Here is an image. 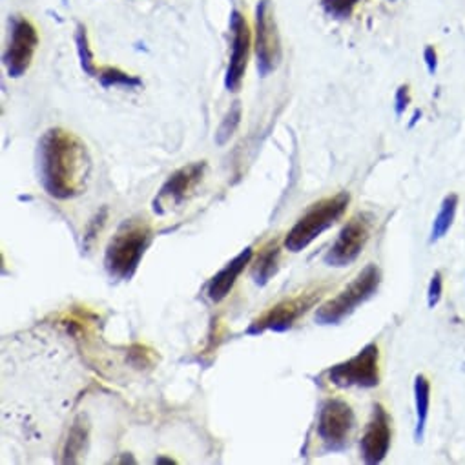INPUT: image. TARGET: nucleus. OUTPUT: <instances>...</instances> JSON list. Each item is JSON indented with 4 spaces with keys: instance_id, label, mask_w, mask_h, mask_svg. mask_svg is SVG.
<instances>
[{
    "instance_id": "1",
    "label": "nucleus",
    "mask_w": 465,
    "mask_h": 465,
    "mask_svg": "<svg viewBox=\"0 0 465 465\" xmlns=\"http://www.w3.org/2000/svg\"><path fill=\"white\" fill-rule=\"evenodd\" d=\"M39 177L48 195L66 201L86 190L91 161L86 145L68 130L51 128L39 141Z\"/></svg>"
},
{
    "instance_id": "2",
    "label": "nucleus",
    "mask_w": 465,
    "mask_h": 465,
    "mask_svg": "<svg viewBox=\"0 0 465 465\" xmlns=\"http://www.w3.org/2000/svg\"><path fill=\"white\" fill-rule=\"evenodd\" d=\"M152 241V228L146 221H126L110 240L105 254V269L114 280H131L145 250Z\"/></svg>"
},
{
    "instance_id": "3",
    "label": "nucleus",
    "mask_w": 465,
    "mask_h": 465,
    "mask_svg": "<svg viewBox=\"0 0 465 465\" xmlns=\"http://www.w3.org/2000/svg\"><path fill=\"white\" fill-rule=\"evenodd\" d=\"M351 203L349 192H340L332 197H325L321 201L311 205L307 212L296 221L285 236V248L292 254L305 250L314 240H318L325 230L336 225L338 219L345 214Z\"/></svg>"
},
{
    "instance_id": "4",
    "label": "nucleus",
    "mask_w": 465,
    "mask_h": 465,
    "mask_svg": "<svg viewBox=\"0 0 465 465\" xmlns=\"http://www.w3.org/2000/svg\"><path fill=\"white\" fill-rule=\"evenodd\" d=\"M382 272L376 264H367L338 296L325 302L316 311V323L319 325H338L351 316L361 303L373 297L380 287Z\"/></svg>"
},
{
    "instance_id": "5",
    "label": "nucleus",
    "mask_w": 465,
    "mask_h": 465,
    "mask_svg": "<svg viewBox=\"0 0 465 465\" xmlns=\"http://www.w3.org/2000/svg\"><path fill=\"white\" fill-rule=\"evenodd\" d=\"M325 290H327L325 285L314 287V288H309L302 294L290 297V300L280 302L278 305L271 307L269 311H264L259 318H256L252 325L248 327L247 335L254 336V335H261V332H267V330L285 332L292 328L297 319H300L303 314H307L321 300Z\"/></svg>"
},
{
    "instance_id": "6",
    "label": "nucleus",
    "mask_w": 465,
    "mask_h": 465,
    "mask_svg": "<svg viewBox=\"0 0 465 465\" xmlns=\"http://www.w3.org/2000/svg\"><path fill=\"white\" fill-rule=\"evenodd\" d=\"M328 382L340 387L371 389L380 383V351L376 343L365 345L356 356L342 361L327 371Z\"/></svg>"
},
{
    "instance_id": "7",
    "label": "nucleus",
    "mask_w": 465,
    "mask_h": 465,
    "mask_svg": "<svg viewBox=\"0 0 465 465\" xmlns=\"http://www.w3.org/2000/svg\"><path fill=\"white\" fill-rule=\"evenodd\" d=\"M374 221L376 219L371 212H358L352 216L323 257L328 267L343 269L347 264L354 263L371 240Z\"/></svg>"
},
{
    "instance_id": "8",
    "label": "nucleus",
    "mask_w": 465,
    "mask_h": 465,
    "mask_svg": "<svg viewBox=\"0 0 465 465\" xmlns=\"http://www.w3.org/2000/svg\"><path fill=\"white\" fill-rule=\"evenodd\" d=\"M354 425L356 416L352 407L340 398H332L321 406L318 416V437L327 451H343L349 445Z\"/></svg>"
},
{
    "instance_id": "9",
    "label": "nucleus",
    "mask_w": 465,
    "mask_h": 465,
    "mask_svg": "<svg viewBox=\"0 0 465 465\" xmlns=\"http://www.w3.org/2000/svg\"><path fill=\"white\" fill-rule=\"evenodd\" d=\"M256 57L261 77L272 74L281 62V41L271 0H261L256 8Z\"/></svg>"
},
{
    "instance_id": "10",
    "label": "nucleus",
    "mask_w": 465,
    "mask_h": 465,
    "mask_svg": "<svg viewBox=\"0 0 465 465\" xmlns=\"http://www.w3.org/2000/svg\"><path fill=\"white\" fill-rule=\"evenodd\" d=\"M207 172V162H192L176 170L169 179L164 181L161 190L157 192L152 209L155 214L164 216L176 209H179L188 197L193 193L197 185L203 181Z\"/></svg>"
},
{
    "instance_id": "11",
    "label": "nucleus",
    "mask_w": 465,
    "mask_h": 465,
    "mask_svg": "<svg viewBox=\"0 0 465 465\" xmlns=\"http://www.w3.org/2000/svg\"><path fill=\"white\" fill-rule=\"evenodd\" d=\"M37 46L39 33L35 26L20 15L13 17L10 28V41L4 51V66L10 77L19 79L28 72Z\"/></svg>"
},
{
    "instance_id": "12",
    "label": "nucleus",
    "mask_w": 465,
    "mask_h": 465,
    "mask_svg": "<svg viewBox=\"0 0 465 465\" xmlns=\"http://www.w3.org/2000/svg\"><path fill=\"white\" fill-rule=\"evenodd\" d=\"M230 31H232V53L225 77V86L228 91H238L241 88L247 72L250 46H252L248 22L243 17V13H240L238 10H234L230 15Z\"/></svg>"
},
{
    "instance_id": "13",
    "label": "nucleus",
    "mask_w": 465,
    "mask_h": 465,
    "mask_svg": "<svg viewBox=\"0 0 465 465\" xmlns=\"http://www.w3.org/2000/svg\"><path fill=\"white\" fill-rule=\"evenodd\" d=\"M390 418L382 404L374 406L373 418L361 437L359 451L365 463H380L385 460L390 447Z\"/></svg>"
},
{
    "instance_id": "14",
    "label": "nucleus",
    "mask_w": 465,
    "mask_h": 465,
    "mask_svg": "<svg viewBox=\"0 0 465 465\" xmlns=\"http://www.w3.org/2000/svg\"><path fill=\"white\" fill-rule=\"evenodd\" d=\"M252 256H254V250L250 247L245 248L234 259L228 261L225 267L209 281L207 294L214 303L223 302L225 297L230 294V290L234 288L238 278L243 274V271L247 269V264H250Z\"/></svg>"
},
{
    "instance_id": "15",
    "label": "nucleus",
    "mask_w": 465,
    "mask_h": 465,
    "mask_svg": "<svg viewBox=\"0 0 465 465\" xmlns=\"http://www.w3.org/2000/svg\"><path fill=\"white\" fill-rule=\"evenodd\" d=\"M278 267H280V243L272 241L259 252L256 263L252 264V278L256 285L259 287L267 285L272 280V276L278 272Z\"/></svg>"
},
{
    "instance_id": "16",
    "label": "nucleus",
    "mask_w": 465,
    "mask_h": 465,
    "mask_svg": "<svg viewBox=\"0 0 465 465\" xmlns=\"http://www.w3.org/2000/svg\"><path fill=\"white\" fill-rule=\"evenodd\" d=\"M414 404H416V429L414 440L422 442L427 427L429 407H430V383L425 374H418L414 378Z\"/></svg>"
},
{
    "instance_id": "17",
    "label": "nucleus",
    "mask_w": 465,
    "mask_h": 465,
    "mask_svg": "<svg viewBox=\"0 0 465 465\" xmlns=\"http://www.w3.org/2000/svg\"><path fill=\"white\" fill-rule=\"evenodd\" d=\"M88 430H90V427H88L84 416H79L70 429L68 440H66V444H64L62 461H66V463L79 461V456L83 454L86 442H88Z\"/></svg>"
},
{
    "instance_id": "18",
    "label": "nucleus",
    "mask_w": 465,
    "mask_h": 465,
    "mask_svg": "<svg viewBox=\"0 0 465 465\" xmlns=\"http://www.w3.org/2000/svg\"><path fill=\"white\" fill-rule=\"evenodd\" d=\"M456 210H458V195L456 193L445 195V199L442 201V207H440V212L435 217L433 230H430V243L440 241L447 234V232L451 230L454 216H456Z\"/></svg>"
},
{
    "instance_id": "19",
    "label": "nucleus",
    "mask_w": 465,
    "mask_h": 465,
    "mask_svg": "<svg viewBox=\"0 0 465 465\" xmlns=\"http://www.w3.org/2000/svg\"><path fill=\"white\" fill-rule=\"evenodd\" d=\"M99 83L103 84V88H112V86H122V88H138L141 86V79L128 75L119 68H112V66H105V68H99L97 74Z\"/></svg>"
},
{
    "instance_id": "20",
    "label": "nucleus",
    "mask_w": 465,
    "mask_h": 465,
    "mask_svg": "<svg viewBox=\"0 0 465 465\" xmlns=\"http://www.w3.org/2000/svg\"><path fill=\"white\" fill-rule=\"evenodd\" d=\"M241 115H243L241 103H240V101H236L234 105L230 106L228 114L225 115L223 122H221V124H219V128H217V134H216V143H217L219 146L226 145V143L230 141V138L236 134V130H238V126H240V122H241Z\"/></svg>"
},
{
    "instance_id": "21",
    "label": "nucleus",
    "mask_w": 465,
    "mask_h": 465,
    "mask_svg": "<svg viewBox=\"0 0 465 465\" xmlns=\"http://www.w3.org/2000/svg\"><path fill=\"white\" fill-rule=\"evenodd\" d=\"M75 43H77V53H79V60H81V68L84 70L86 75L97 77L99 68L95 66L93 53H91V48H90V43H88V33H86V28L83 24H77Z\"/></svg>"
},
{
    "instance_id": "22",
    "label": "nucleus",
    "mask_w": 465,
    "mask_h": 465,
    "mask_svg": "<svg viewBox=\"0 0 465 465\" xmlns=\"http://www.w3.org/2000/svg\"><path fill=\"white\" fill-rule=\"evenodd\" d=\"M359 0H321V6L327 15L345 20L352 15Z\"/></svg>"
},
{
    "instance_id": "23",
    "label": "nucleus",
    "mask_w": 465,
    "mask_h": 465,
    "mask_svg": "<svg viewBox=\"0 0 465 465\" xmlns=\"http://www.w3.org/2000/svg\"><path fill=\"white\" fill-rule=\"evenodd\" d=\"M442 288H444V281H442V274L440 272H435L433 280H430L429 283V290H427V303H429V309H435L440 302L442 297Z\"/></svg>"
},
{
    "instance_id": "24",
    "label": "nucleus",
    "mask_w": 465,
    "mask_h": 465,
    "mask_svg": "<svg viewBox=\"0 0 465 465\" xmlns=\"http://www.w3.org/2000/svg\"><path fill=\"white\" fill-rule=\"evenodd\" d=\"M411 103L409 86H400L396 91V115H402Z\"/></svg>"
},
{
    "instance_id": "25",
    "label": "nucleus",
    "mask_w": 465,
    "mask_h": 465,
    "mask_svg": "<svg viewBox=\"0 0 465 465\" xmlns=\"http://www.w3.org/2000/svg\"><path fill=\"white\" fill-rule=\"evenodd\" d=\"M423 57H425V64H427L429 74H430V75H435L437 66H438V55H437V50H435L433 46H427Z\"/></svg>"
}]
</instances>
